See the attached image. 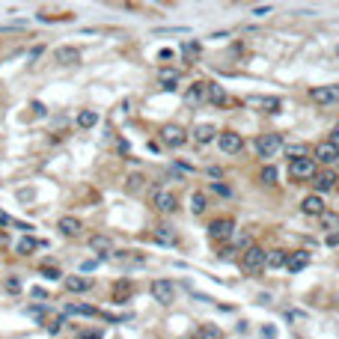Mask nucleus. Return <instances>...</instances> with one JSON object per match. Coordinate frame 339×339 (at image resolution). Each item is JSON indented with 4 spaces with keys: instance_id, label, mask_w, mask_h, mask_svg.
<instances>
[{
    "instance_id": "47",
    "label": "nucleus",
    "mask_w": 339,
    "mask_h": 339,
    "mask_svg": "<svg viewBox=\"0 0 339 339\" xmlns=\"http://www.w3.org/2000/svg\"><path fill=\"white\" fill-rule=\"evenodd\" d=\"M30 316H45V307H30Z\"/></svg>"
},
{
    "instance_id": "28",
    "label": "nucleus",
    "mask_w": 339,
    "mask_h": 339,
    "mask_svg": "<svg viewBox=\"0 0 339 339\" xmlns=\"http://www.w3.org/2000/svg\"><path fill=\"white\" fill-rule=\"evenodd\" d=\"M286 265H289V253H286V250H271V253H268V268H277V271H280V268H286Z\"/></svg>"
},
{
    "instance_id": "32",
    "label": "nucleus",
    "mask_w": 339,
    "mask_h": 339,
    "mask_svg": "<svg viewBox=\"0 0 339 339\" xmlns=\"http://www.w3.org/2000/svg\"><path fill=\"white\" fill-rule=\"evenodd\" d=\"M259 179H262V185H268V188H274L277 185V179H280V173H277V167H262V173H259Z\"/></svg>"
},
{
    "instance_id": "35",
    "label": "nucleus",
    "mask_w": 339,
    "mask_h": 339,
    "mask_svg": "<svg viewBox=\"0 0 339 339\" xmlns=\"http://www.w3.org/2000/svg\"><path fill=\"white\" fill-rule=\"evenodd\" d=\"M3 289H6L9 295H18V292H21V280H18V277H6V283H3Z\"/></svg>"
},
{
    "instance_id": "46",
    "label": "nucleus",
    "mask_w": 339,
    "mask_h": 339,
    "mask_svg": "<svg viewBox=\"0 0 339 339\" xmlns=\"http://www.w3.org/2000/svg\"><path fill=\"white\" fill-rule=\"evenodd\" d=\"M262 337H265V339H274V328H271V325H268V328H262Z\"/></svg>"
},
{
    "instance_id": "17",
    "label": "nucleus",
    "mask_w": 339,
    "mask_h": 339,
    "mask_svg": "<svg viewBox=\"0 0 339 339\" xmlns=\"http://www.w3.org/2000/svg\"><path fill=\"white\" fill-rule=\"evenodd\" d=\"M337 173L334 170H325V173H316V179H313V185H316V191H319V197L325 194V191H334L337 188Z\"/></svg>"
},
{
    "instance_id": "7",
    "label": "nucleus",
    "mask_w": 339,
    "mask_h": 339,
    "mask_svg": "<svg viewBox=\"0 0 339 339\" xmlns=\"http://www.w3.org/2000/svg\"><path fill=\"white\" fill-rule=\"evenodd\" d=\"M280 149H283V137L280 134H262L256 140V155L259 158H274Z\"/></svg>"
},
{
    "instance_id": "19",
    "label": "nucleus",
    "mask_w": 339,
    "mask_h": 339,
    "mask_svg": "<svg viewBox=\"0 0 339 339\" xmlns=\"http://www.w3.org/2000/svg\"><path fill=\"white\" fill-rule=\"evenodd\" d=\"M191 134H194V140H197L200 146H205V143H211V140H214V137H217L220 131H217L214 125H208V122H203V125H197V128H194Z\"/></svg>"
},
{
    "instance_id": "41",
    "label": "nucleus",
    "mask_w": 339,
    "mask_h": 339,
    "mask_svg": "<svg viewBox=\"0 0 339 339\" xmlns=\"http://www.w3.org/2000/svg\"><path fill=\"white\" fill-rule=\"evenodd\" d=\"M328 143H331V146H337V149H339V122L334 125V128H331V137H328Z\"/></svg>"
},
{
    "instance_id": "20",
    "label": "nucleus",
    "mask_w": 339,
    "mask_h": 339,
    "mask_svg": "<svg viewBox=\"0 0 339 339\" xmlns=\"http://www.w3.org/2000/svg\"><path fill=\"white\" fill-rule=\"evenodd\" d=\"M89 247L98 253V259H107V256L113 253V241H110L107 235H92V238H89Z\"/></svg>"
},
{
    "instance_id": "38",
    "label": "nucleus",
    "mask_w": 339,
    "mask_h": 339,
    "mask_svg": "<svg viewBox=\"0 0 339 339\" xmlns=\"http://www.w3.org/2000/svg\"><path fill=\"white\" fill-rule=\"evenodd\" d=\"M30 110H33V116H36V119H42V116L48 113V107H45L42 101H33V104H30Z\"/></svg>"
},
{
    "instance_id": "3",
    "label": "nucleus",
    "mask_w": 339,
    "mask_h": 339,
    "mask_svg": "<svg viewBox=\"0 0 339 339\" xmlns=\"http://www.w3.org/2000/svg\"><path fill=\"white\" fill-rule=\"evenodd\" d=\"M289 176H292L295 182H310V179H316V158H298V161H292V164H289Z\"/></svg>"
},
{
    "instance_id": "43",
    "label": "nucleus",
    "mask_w": 339,
    "mask_h": 339,
    "mask_svg": "<svg viewBox=\"0 0 339 339\" xmlns=\"http://www.w3.org/2000/svg\"><path fill=\"white\" fill-rule=\"evenodd\" d=\"M77 339H101V331H86V334H80Z\"/></svg>"
},
{
    "instance_id": "42",
    "label": "nucleus",
    "mask_w": 339,
    "mask_h": 339,
    "mask_svg": "<svg viewBox=\"0 0 339 339\" xmlns=\"http://www.w3.org/2000/svg\"><path fill=\"white\" fill-rule=\"evenodd\" d=\"M325 241H328V247H339V229H337V232H331Z\"/></svg>"
},
{
    "instance_id": "31",
    "label": "nucleus",
    "mask_w": 339,
    "mask_h": 339,
    "mask_svg": "<svg viewBox=\"0 0 339 339\" xmlns=\"http://www.w3.org/2000/svg\"><path fill=\"white\" fill-rule=\"evenodd\" d=\"M131 289H134V286H131L128 280H119L116 289H113V301H116V304H125V298L131 295Z\"/></svg>"
},
{
    "instance_id": "8",
    "label": "nucleus",
    "mask_w": 339,
    "mask_h": 339,
    "mask_svg": "<svg viewBox=\"0 0 339 339\" xmlns=\"http://www.w3.org/2000/svg\"><path fill=\"white\" fill-rule=\"evenodd\" d=\"M310 98H313L316 104H322V107L337 104L339 101V86H334V83H328V86H313V89H310Z\"/></svg>"
},
{
    "instance_id": "39",
    "label": "nucleus",
    "mask_w": 339,
    "mask_h": 339,
    "mask_svg": "<svg viewBox=\"0 0 339 339\" xmlns=\"http://www.w3.org/2000/svg\"><path fill=\"white\" fill-rule=\"evenodd\" d=\"M63 325H66L63 319H51V322H48V334H60V331H63Z\"/></svg>"
},
{
    "instance_id": "34",
    "label": "nucleus",
    "mask_w": 339,
    "mask_h": 339,
    "mask_svg": "<svg viewBox=\"0 0 339 339\" xmlns=\"http://www.w3.org/2000/svg\"><path fill=\"white\" fill-rule=\"evenodd\" d=\"M286 155H289L292 161H298V158H307V143H295V146H286Z\"/></svg>"
},
{
    "instance_id": "2",
    "label": "nucleus",
    "mask_w": 339,
    "mask_h": 339,
    "mask_svg": "<svg viewBox=\"0 0 339 339\" xmlns=\"http://www.w3.org/2000/svg\"><path fill=\"white\" fill-rule=\"evenodd\" d=\"M232 235H235V220H232V217H217V220L208 223V238H211L214 244H223V241H229Z\"/></svg>"
},
{
    "instance_id": "45",
    "label": "nucleus",
    "mask_w": 339,
    "mask_h": 339,
    "mask_svg": "<svg viewBox=\"0 0 339 339\" xmlns=\"http://www.w3.org/2000/svg\"><path fill=\"white\" fill-rule=\"evenodd\" d=\"M268 12H271V6H256L253 9V15H268Z\"/></svg>"
},
{
    "instance_id": "13",
    "label": "nucleus",
    "mask_w": 339,
    "mask_h": 339,
    "mask_svg": "<svg viewBox=\"0 0 339 339\" xmlns=\"http://www.w3.org/2000/svg\"><path fill=\"white\" fill-rule=\"evenodd\" d=\"M301 211L310 214V217H322V214H325V197H319V194L304 197V200H301Z\"/></svg>"
},
{
    "instance_id": "25",
    "label": "nucleus",
    "mask_w": 339,
    "mask_h": 339,
    "mask_svg": "<svg viewBox=\"0 0 339 339\" xmlns=\"http://www.w3.org/2000/svg\"><path fill=\"white\" fill-rule=\"evenodd\" d=\"M143 185H146V176H143V173H131V176L125 179V191H128V194H140Z\"/></svg>"
},
{
    "instance_id": "9",
    "label": "nucleus",
    "mask_w": 339,
    "mask_h": 339,
    "mask_svg": "<svg viewBox=\"0 0 339 339\" xmlns=\"http://www.w3.org/2000/svg\"><path fill=\"white\" fill-rule=\"evenodd\" d=\"M54 60H57V66H77L80 63V48H74V45H60L57 51H54Z\"/></svg>"
},
{
    "instance_id": "22",
    "label": "nucleus",
    "mask_w": 339,
    "mask_h": 339,
    "mask_svg": "<svg viewBox=\"0 0 339 339\" xmlns=\"http://www.w3.org/2000/svg\"><path fill=\"white\" fill-rule=\"evenodd\" d=\"M66 316H83V319H95L101 316V310L89 307V304H66Z\"/></svg>"
},
{
    "instance_id": "12",
    "label": "nucleus",
    "mask_w": 339,
    "mask_h": 339,
    "mask_svg": "<svg viewBox=\"0 0 339 339\" xmlns=\"http://www.w3.org/2000/svg\"><path fill=\"white\" fill-rule=\"evenodd\" d=\"M152 205H155L161 214H173V211L179 208V200H176V194H170V191H155Z\"/></svg>"
},
{
    "instance_id": "29",
    "label": "nucleus",
    "mask_w": 339,
    "mask_h": 339,
    "mask_svg": "<svg viewBox=\"0 0 339 339\" xmlns=\"http://www.w3.org/2000/svg\"><path fill=\"white\" fill-rule=\"evenodd\" d=\"M200 42H182V57H185V63H194L197 57H200Z\"/></svg>"
},
{
    "instance_id": "11",
    "label": "nucleus",
    "mask_w": 339,
    "mask_h": 339,
    "mask_svg": "<svg viewBox=\"0 0 339 339\" xmlns=\"http://www.w3.org/2000/svg\"><path fill=\"white\" fill-rule=\"evenodd\" d=\"M247 104H250V107H259V110H265V113H280V110H283V101H280L277 95H250Z\"/></svg>"
},
{
    "instance_id": "44",
    "label": "nucleus",
    "mask_w": 339,
    "mask_h": 339,
    "mask_svg": "<svg viewBox=\"0 0 339 339\" xmlns=\"http://www.w3.org/2000/svg\"><path fill=\"white\" fill-rule=\"evenodd\" d=\"M232 253H235V247H220V259H232Z\"/></svg>"
},
{
    "instance_id": "37",
    "label": "nucleus",
    "mask_w": 339,
    "mask_h": 339,
    "mask_svg": "<svg viewBox=\"0 0 339 339\" xmlns=\"http://www.w3.org/2000/svg\"><path fill=\"white\" fill-rule=\"evenodd\" d=\"M337 223H339L337 214H322V226L325 229H337Z\"/></svg>"
},
{
    "instance_id": "1",
    "label": "nucleus",
    "mask_w": 339,
    "mask_h": 339,
    "mask_svg": "<svg viewBox=\"0 0 339 339\" xmlns=\"http://www.w3.org/2000/svg\"><path fill=\"white\" fill-rule=\"evenodd\" d=\"M241 268H244V274H250V277H259L265 268H268V250H262V247H247L244 250V256H241Z\"/></svg>"
},
{
    "instance_id": "6",
    "label": "nucleus",
    "mask_w": 339,
    "mask_h": 339,
    "mask_svg": "<svg viewBox=\"0 0 339 339\" xmlns=\"http://www.w3.org/2000/svg\"><path fill=\"white\" fill-rule=\"evenodd\" d=\"M217 146H220L223 155H238L244 149V137L238 131H220L217 134Z\"/></svg>"
},
{
    "instance_id": "27",
    "label": "nucleus",
    "mask_w": 339,
    "mask_h": 339,
    "mask_svg": "<svg viewBox=\"0 0 339 339\" xmlns=\"http://www.w3.org/2000/svg\"><path fill=\"white\" fill-rule=\"evenodd\" d=\"M36 247H42V241H36L33 235H24V238H21V241L15 244V250H18L21 256H30V253L36 250Z\"/></svg>"
},
{
    "instance_id": "23",
    "label": "nucleus",
    "mask_w": 339,
    "mask_h": 339,
    "mask_svg": "<svg viewBox=\"0 0 339 339\" xmlns=\"http://www.w3.org/2000/svg\"><path fill=\"white\" fill-rule=\"evenodd\" d=\"M307 265H310V253H304V250H301V253H289V265H286V268H289L292 274H301Z\"/></svg>"
},
{
    "instance_id": "10",
    "label": "nucleus",
    "mask_w": 339,
    "mask_h": 339,
    "mask_svg": "<svg viewBox=\"0 0 339 339\" xmlns=\"http://www.w3.org/2000/svg\"><path fill=\"white\" fill-rule=\"evenodd\" d=\"M203 101H208V83L197 80V83H191V86L185 89V104H191V107H200Z\"/></svg>"
},
{
    "instance_id": "18",
    "label": "nucleus",
    "mask_w": 339,
    "mask_h": 339,
    "mask_svg": "<svg viewBox=\"0 0 339 339\" xmlns=\"http://www.w3.org/2000/svg\"><path fill=\"white\" fill-rule=\"evenodd\" d=\"M152 241H155V244H161V247H173L179 238H176V229H173V226H155Z\"/></svg>"
},
{
    "instance_id": "5",
    "label": "nucleus",
    "mask_w": 339,
    "mask_h": 339,
    "mask_svg": "<svg viewBox=\"0 0 339 339\" xmlns=\"http://www.w3.org/2000/svg\"><path fill=\"white\" fill-rule=\"evenodd\" d=\"M185 140H188V134H185V128H182V125L167 122V125L161 128V143H164V146L179 149V146H185Z\"/></svg>"
},
{
    "instance_id": "30",
    "label": "nucleus",
    "mask_w": 339,
    "mask_h": 339,
    "mask_svg": "<svg viewBox=\"0 0 339 339\" xmlns=\"http://www.w3.org/2000/svg\"><path fill=\"white\" fill-rule=\"evenodd\" d=\"M77 125L80 128H95L98 125V113L95 110H80L77 113Z\"/></svg>"
},
{
    "instance_id": "36",
    "label": "nucleus",
    "mask_w": 339,
    "mask_h": 339,
    "mask_svg": "<svg viewBox=\"0 0 339 339\" xmlns=\"http://www.w3.org/2000/svg\"><path fill=\"white\" fill-rule=\"evenodd\" d=\"M42 277H48V280H60V277H66V274H63L60 268H48V265H45V268H42Z\"/></svg>"
},
{
    "instance_id": "40",
    "label": "nucleus",
    "mask_w": 339,
    "mask_h": 339,
    "mask_svg": "<svg viewBox=\"0 0 339 339\" xmlns=\"http://www.w3.org/2000/svg\"><path fill=\"white\" fill-rule=\"evenodd\" d=\"M211 191H214V194H220V197H232V191H229L226 185H220V182H214V185H211Z\"/></svg>"
},
{
    "instance_id": "15",
    "label": "nucleus",
    "mask_w": 339,
    "mask_h": 339,
    "mask_svg": "<svg viewBox=\"0 0 339 339\" xmlns=\"http://www.w3.org/2000/svg\"><path fill=\"white\" fill-rule=\"evenodd\" d=\"M63 286L68 292H74V295H83V292L92 289V280L89 277H80V274H71V277H63Z\"/></svg>"
},
{
    "instance_id": "4",
    "label": "nucleus",
    "mask_w": 339,
    "mask_h": 339,
    "mask_svg": "<svg viewBox=\"0 0 339 339\" xmlns=\"http://www.w3.org/2000/svg\"><path fill=\"white\" fill-rule=\"evenodd\" d=\"M149 292H152V298H155L161 307H170V304L176 301V283H173V280H155Z\"/></svg>"
},
{
    "instance_id": "33",
    "label": "nucleus",
    "mask_w": 339,
    "mask_h": 339,
    "mask_svg": "<svg viewBox=\"0 0 339 339\" xmlns=\"http://www.w3.org/2000/svg\"><path fill=\"white\" fill-rule=\"evenodd\" d=\"M197 339H223V334H220V328H214V325H203V328L197 331Z\"/></svg>"
},
{
    "instance_id": "48",
    "label": "nucleus",
    "mask_w": 339,
    "mask_h": 339,
    "mask_svg": "<svg viewBox=\"0 0 339 339\" xmlns=\"http://www.w3.org/2000/svg\"><path fill=\"white\" fill-rule=\"evenodd\" d=\"M337 57H339V48H337Z\"/></svg>"
},
{
    "instance_id": "24",
    "label": "nucleus",
    "mask_w": 339,
    "mask_h": 339,
    "mask_svg": "<svg viewBox=\"0 0 339 339\" xmlns=\"http://www.w3.org/2000/svg\"><path fill=\"white\" fill-rule=\"evenodd\" d=\"M208 101H211L214 107H223V104H226V92H223V86L214 83V80H208Z\"/></svg>"
},
{
    "instance_id": "14",
    "label": "nucleus",
    "mask_w": 339,
    "mask_h": 339,
    "mask_svg": "<svg viewBox=\"0 0 339 339\" xmlns=\"http://www.w3.org/2000/svg\"><path fill=\"white\" fill-rule=\"evenodd\" d=\"M313 155H316L319 164H337V161H339V149H337V146H331L328 140H325V143H316Z\"/></svg>"
},
{
    "instance_id": "16",
    "label": "nucleus",
    "mask_w": 339,
    "mask_h": 339,
    "mask_svg": "<svg viewBox=\"0 0 339 339\" xmlns=\"http://www.w3.org/2000/svg\"><path fill=\"white\" fill-rule=\"evenodd\" d=\"M57 229H60L66 238H77V235L83 232V223H80L77 217H60V220H57Z\"/></svg>"
},
{
    "instance_id": "21",
    "label": "nucleus",
    "mask_w": 339,
    "mask_h": 339,
    "mask_svg": "<svg viewBox=\"0 0 339 339\" xmlns=\"http://www.w3.org/2000/svg\"><path fill=\"white\" fill-rule=\"evenodd\" d=\"M179 80H182V74H179L176 68H161V74H158V83H161V89H167V92H173V89L179 86Z\"/></svg>"
},
{
    "instance_id": "26",
    "label": "nucleus",
    "mask_w": 339,
    "mask_h": 339,
    "mask_svg": "<svg viewBox=\"0 0 339 339\" xmlns=\"http://www.w3.org/2000/svg\"><path fill=\"white\" fill-rule=\"evenodd\" d=\"M205 208H208V197H205L203 191H194V194H191V211H194V214H203Z\"/></svg>"
}]
</instances>
